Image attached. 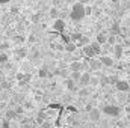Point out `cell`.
Returning a JSON list of instances; mask_svg holds the SVG:
<instances>
[{"label":"cell","mask_w":130,"mask_h":128,"mask_svg":"<svg viewBox=\"0 0 130 128\" xmlns=\"http://www.w3.org/2000/svg\"><path fill=\"white\" fill-rule=\"evenodd\" d=\"M112 51H113V59L120 60V59L124 56V51H126V48H124V45H123V44H117V45L112 48Z\"/></svg>","instance_id":"3957f363"},{"label":"cell","mask_w":130,"mask_h":128,"mask_svg":"<svg viewBox=\"0 0 130 128\" xmlns=\"http://www.w3.org/2000/svg\"><path fill=\"white\" fill-rule=\"evenodd\" d=\"M2 122H3V121H0V125H2Z\"/></svg>","instance_id":"ee69618b"},{"label":"cell","mask_w":130,"mask_h":128,"mask_svg":"<svg viewBox=\"0 0 130 128\" xmlns=\"http://www.w3.org/2000/svg\"><path fill=\"white\" fill-rule=\"evenodd\" d=\"M9 47H11V42H8V41H5V42L0 44V50H2V51H6Z\"/></svg>","instance_id":"d4e9b609"},{"label":"cell","mask_w":130,"mask_h":128,"mask_svg":"<svg viewBox=\"0 0 130 128\" xmlns=\"http://www.w3.org/2000/svg\"><path fill=\"white\" fill-rule=\"evenodd\" d=\"M38 75H39V78H45V77H50V72H48L47 68H41L38 71Z\"/></svg>","instance_id":"ffe728a7"},{"label":"cell","mask_w":130,"mask_h":128,"mask_svg":"<svg viewBox=\"0 0 130 128\" xmlns=\"http://www.w3.org/2000/svg\"><path fill=\"white\" fill-rule=\"evenodd\" d=\"M88 113H89V121H92V122H98L101 119V112L98 109H94L92 107V110L88 112Z\"/></svg>","instance_id":"30bf717a"},{"label":"cell","mask_w":130,"mask_h":128,"mask_svg":"<svg viewBox=\"0 0 130 128\" xmlns=\"http://www.w3.org/2000/svg\"><path fill=\"white\" fill-rule=\"evenodd\" d=\"M117 91L118 92H124V94H129V91H130V84L126 81V80H120L118 83H117Z\"/></svg>","instance_id":"8992f818"},{"label":"cell","mask_w":130,"mask_h":128,"mask_svg":"<svg viewBox=\"0 0 130 128\" xmlns=\"http://www.w3.org/2000/svg\"><path fill=\"white\" fill-rule=\"evenodd\" d=\"M24 107H29V109H32V107H33V102H29V101H26V102H24Z\"/></svg>","instance_id":"8d00e7d4"},{"label":"cell","mask_w":130,"mask_h":128,"mask_svg":"<svg viewBox=\"0 0 130 128\" xmlns=\"http://www.w3.org/2000/svg\"><path fill=\"white\" fill-rule=\"evenodd\" d=\"M123 45H124V48H126V50H127V48H130V39H129V38H126V39H124Z\"/></svg>","instance_id":"1f68e13d"},{"label":"cell","mask_w":130,"mask_h":128,"mask_svg":"<svg viewBox=\"0 0 130 128\" xmlns=\"http://www.w3.org/2000/svg\"><path fill=\"white\" fill-rule=\"evenodd\" d=\"M127 105H130V94L127 95Z\"/></svg>","instance_id":"b9f144b4"},{"label":"cell","mask_w":130,"mask_h":128,"mask_svg":"<svg viewBox=\"0 0 130 128\" xmlns=\"http://www.w3.org/2000/svg\"><path fill=\"white\" fill-rule=\"evenodd\" d=\"M100 84H101V78L92 75V77H91V86H100Z\"/></svg>","instance_id":"cb8c5ba5"},{"label":"cell","mask_w":130,"mask_h":128,"mask_svg":"<svg viewBox=\"0 0 130 128\" xmlns=\"http://www.w3.org/2000/svg\"><path fill=\"white\" fill-rule=\"evenodd\" d=\"M17 118H18V115H17L15 109H8V110L5 112V119L12 121V119H17Z\"/></svg>","instance_id":"5bb4252c"},{"label":"cell","mask_w":130,"mask_h":128,"mask_svg":"<svg viewBox=\"0 0 130 128\" xmlns=\"http://www.w3.org/2000/svg\"><path fill=\"white\" fill-rule=\"evenodd\" d=\"M126 112H127V113H130V105H127V107H126Z\"/></svg>","instance_id":"7bdbcfd3"},{"label":"cell","mask_w":130,"mask_h":128,"mask_svg":"<svg viewBox=\"0 0 130 128\" xmlns=\"http://www.w3.org/2000/svg\"><path fill=\"white\" fill-rule=\"evenodd\" d=\"M91 47H92V50H94L95 56H97V54H100V53H101V50H103V48H101V45H100L98 42H91Z\"/></svg>","instance_id":"44dd1931"},{"label":"cell","mask_w":130,"mask_h":128,"mask_svg":"<svg viewBox=\"0 0 130 128\" xmlns=\"http://www.w3.org/2000/svg\"><path fill=\"white\" fill-rule=\"evenodd\" d=\"M23 41H24V38H21V36H14V42H15V44H17V42L21 44Z\"/></svg>","instance_id":"4dcf8cb0"},{"label":"cell","mask_w":130,"mask_h":128,"mask_svg":"<svg viewBox=\"0 0 130 128\" xmlns=\"http://www.w3.org/2000/svg\"><path fill=\"white\" fill-rule=\"evenodd\" d=\"M15 112H17V115H18V116H20V115H23V113H24L23 105H17V107H15Z\"/></svg>","instance_id":"f546056e"},{"label":"cell","mask_w":130,"mask_h":128,"mask_svg":"<svg viewBox=\"0 0 130 128\" xmlns=\"http://www.w3.org/2000/svg\"><path fill=\"white\" fill-rule=\"evenodd\" d=\"M88 62H89V68H91V71H94V72H98L100 69H101V62H100V59H88Z\"/></svg>","instance_id":"52a82bcc"},{"label":"cell","mask_w":130,"mask_h":128,"mask_svg":"<svg viewBox=\"0 0 130 128\" xmlns=\"http://www.w3.org/2000/svg\"><path fill=\"white\" fill-rule=\"evenodd\" d=\"M118 42H117V36H113V35H109V39H107V45H110L112 48L117 45Z\"/></svg>","instance_id":"7402d4cb"},{"label":"cell","mask_w":130,"mask_h":128,"mask_svg":"<svg viewBox=\"0 0 130 128\" xmlns=\"http://www.w3.org/2000/svg\"><path fill=\"white\" fill-rule=\"evenodd\" d=\"M76 48H77V44H74V42H70V44L65 45V51L67 53H74Z\"/></svg>","instance_id":"d6986e66"},{"label":"cell","mask_w":130,"mask_h":128,"mask_svg":"<svg viewBox=\"0 0 130 128\" xmlns=\"http://www.w3.org/2000/svg\"><path fill=\"white\" fill-rule=\"evenodd\" d=\"M36 57H39V51H36V50H33V51H32V54L29 56V59H30V60H35Z\"/></svg>","instance_id":"f1b7e54d"},{"label":"cell","mask_w":130,"mask_h":128,"mask_svg":"<svg viewBox=\"0 0 130 128\" xmlns=\"http://www.w3.org/2000/svg\"><path fill=\"white\" fill-rule=\"evenodd\" d=\"M129 75H130V69H129Z\"/></svg>","instance_id":"f6af8a7d"},{"label":"cell","mask_w":130,"mask_h":128,"mask_svg":"<svg viewBox=\"0 0 130 128\" xmlns=\"http://www.w3.org/2000/svg\"><path fill=\"white\" fill-rule=\"evenodd\" d=\"M2 128H9V121H8V119H3V122H2Z\"/></svg>","instance_id":"d6a6232c"},{"label":"cell","mask_w":130,"mask_h":128,"mask_svg":"<svg viewBox=\"0 0 130 128\" xmlns=\"http://www.w3.org/2000/svg\"><path fill=\"white\" fill-rule=\"evenodd\" d=\"M58 14H59V11H58L56 8H52V9H50V17H55V18L58 20Z\"/></svg>","instance_id":"83f0119b"},{"label":"cell","mask_w":130,"mask_h":128,"mask_svg":"<svg viewBox=\"0 0 130 128\" xmlns=\"http://www.w3.org/2000/svg\"><path fill=\"white\" fill-rule=\"evenodd\" d=\"M21 69L24 71V74H29V71H30V63H29V60H26V62L21 63ZM23 71H21V72H23Z\"/></svg>","instance_id":"603a6c76"},{"label":"cell","mask_w":130,"mask_h":128,"mask_svg":"<svg viewBox=\"0 0 130 128\" xmlns=\"http://www.w3.org/2000/svg\"><path fill=\"white\" fill-rule=\"evenodd\" d=\"M11 12H12V14H17V12H18V8H17V6H12V8H11Z\"/></svg>","instance_id":"74e56055"},{"label":"cell","mask_w":130,"mask_h":128,"mask_svg":"<svg viewBox=\"0 0 130 128\" xmlns=\"http://www.w3.org/2000/svg\"><path fill=\"white\" fill-rule=\"evenodd\" d=\"M53 30H56V32H59V33H62L65 30V21L62 18L55 20V23H53Z\"/></svg>","instance_id":"9c48e42d"},{"label":"cell","mask_w":130,"mask_h":128,"mask_svg":"<svg viewBox=\"0 0 130 128\" xmlns=\"http://www.w3.org/2000/svg\"><path fill=\"white\" fill-rule=\"evenodd\" d=\"M76 84H77V83H74L70 77L65 78V88H67L70 92H76V91H77V86H76Z\"/></svg>","instance_id":"4fadbf2b"},{"label":"cell","mask_w":130,"mask_h":128,"mask_svg":"<svg viewBox=\"0 0 130 128\" xmlns=\"http://www.w3.org/2000/svg\"><path fill=\"white\" fill-rule=\"evenodd\" d=\"M110 35H113V36H121V27H120L118 23H113V24H112V27H110Z\"/></svg>","instance_id":"2e32d148"},{"label":"cell","mask_w":130,"mask_h":128,"mask_svg":"<svg viewBox=\"0 0 130 128\" xmlns=\"http://www.w3.org/2000/svg\"><path fill=\"white\" fill-rule=\"evenodd\" d=\"M100 127H103V128H107V127H109V124H107V121H101V122H100Z\"/></svg>","instance_id":"e575fe53"},{"label":"cell","mask_w":130,"mask_h":128,"mask_svg":"<svg viewBox=\"0 0 130 128\" xmlns=\"http://www.w3.org/2000/svg\"><path fill=\"white\" fill-rule=\"evenodd\" d=\"M82 74H83V72H71V74H70V78H71L74 83L79 84V83H80V78H82Z\"/></svg>","instance_id":"e0dca14e"},{"label":"cell","mask_w":130,"mask_h":128,"mask_svg":"<svg viewBox=\"0 0 130 128\" xmlns=\"http://www.w3.org/2000/svg\"><path fill=\"white\" fill-rule=\"evenodd\" d=\"M71 72H83V62L82 60H73L70 63Z\"/></svg>","instance_id":"5b68a950"},{"label":"cell","mask_w":130,"mask_h":128,"mask_svg":"<svg viewBox=\"0 0 130 128\" xmlns=\"http://www.w3.org/2000/svg\"><path fill=\"white\" fill-rule=\"evenodd\" d=\"M27 41H29V42H35V41H36V38H35V35H30V36L27 38Z\"/></svg>","instance_id":"d590c367"},{"label":"cell","mask_w":130,"mask_h":128,"mask_svg":"<svg viewBox=\"0 0 130 128\" xmlns=\"http://www.w3.org/2000/svg\"><path fill=\"white\" fill-rule=\"evenodd\" d=\"M118 81H120V80L117 78V75H109V84H115V86H117Z\"/></svg>","instance_id":"4316f807"},{"label":"cell","mask_w":130,"mask_h":128,"mask_svg":"<svg viewBox=\"0 0 130 128\" xmlns=\"http://www.w3.org/2000/svg\"><path fill=\"white\" fill-rule=\"evenodd\" d=\"M6 63H8V54L2 53L0 54V65H6Z\"/></svg>","instance_id":"484cf974"},{"label":"cell","mask_w":130,"mask_h":128,"mask_svg":"<svg viewBox=\"0 0 130 128\" xmlns=\"http://www.w3.org/2000/svg\"><path fill=\"white\" fill-rule=\"evenodd\" d=\"M91 77H92L91 72H83V74H82V78H80V83H79L80 89H82V88H88V86L91 84Z\"/></svg>","instance_id":"277c9868"},{"label":"cell","mask_w":130,"mask_h":128,"mask_svg":"<svg viewBox=\"0 0 130 128\" xmlns=\"http://www.w3.org/2000/svg\"><path fill=\"white\" fill-rule=\"evenodd\" d=\"M85 15H86V6H83L80 2H77V3H74V5L71 6L70 18H71L73 21H80V20H83Z\"/></svg>","instance_id":"6da1fadb"},{"label":"cell","mask_w":130,"mask_h":128,"mask_svg":"<svg viewBox=\"0 0 130 128\" xmlns=\"http://www.w3.org/2000/svg\"><path fill=\"white\" fill-rule=\"evenodd\" d=\"M82 53H83L85 59H94V57H95V53H94V50H92L91 44H89V45H86V47H83V48H82Z\"/></svg>","instance_id":"ba28073f"},{"label":"cell","mask_w":130,"mask_h":128,"mask_svg":"<svg viewBox=\"0 0 130 128\" xmlns=\"http://www.w3.org/2000/svg\"><path fill=\"white\" fill-rule=\"evenodd\" d=\"M92 12V6H86V15H89Z\"/></svg>","instance_id":"f35d334b"},{"label":"cell","mask_w":130,"mask_h":128,"mask_svg":"<svg viewBox=\"0 0 130 128\" xmlns=\"http://www.w3.org/2000/svg\"><path fill=\"white\" fill-rule=\"evenodd\" d=\"M77 95L80 96V98H85V96H89V95H91V89H89V88H82V89H79V92H77Z\"/></svg>","instance_id":"ac0fdd59"},{"label":"cell","mask_w":130,"mask_h":128,"mask_svg":"<svg viewBox=\"0 0 130 128\" xmlns=\"http://www.w3.org/2000/svg\"><path fill=\"white\" fill-rule=\"evenodd\" d=\"M53 5H55V6H59V5H61V2H58V0H55V2H53Z\"/></svg>","instance_id":"60d3db41"},{"label":"cell","mask_w":130,"mask_h":128,"mask_svg":"<svg viewBox=\"0 0 130 128\" xmlns=\"http://www.w3.org/2000/svg\"><path fill=\"white\" fill-rule=\"evenodd\" d=\"M107 39H109V36H107L104 32H98V33H97V39H95V42H98L100 45H104V44H107Z\"/></svg>","instance_id":"7c38bea8"},{"label":"cell","mask_w":130,"mask_h":128,"mask_svg":"<svg viewBox=\"0 0 130 128\" xmlns=\"http://www.w3.org/2000/svg\"><path fill=\"white\" fill-rule=\"evenodd\" d=\"M124 56H126V57H130V48H127V50L124 51Z\"/></svg>","instance_id":"ab89813d"},{"label":"cell","mask_w":130,"mask_h":128,"mask_svg":"<svg viewBox=\"0 0 130 128\" xmlns=\"http://www.w3.org/2000/svg\"><path fill=\"white\" fill-rule=\"evenodd\" d=\"M41 128H50V122H48V121L42 122V124H41Z\"/></svg>","instance_id":"836d02e7"},{"label":"cell","mask_w":130,"mask_h":128,"mask_svg":"<svg viewBox=\"0 0 130 128\" xmlns=\"http://www.w3.org/2000/svg\"><path fill=\"white\" fill-rule=\"evenodd\" d=\"M100 62H101L103 66H107V68L113 66V63H115L113 57H110V56H101V57H100Z\"/></svg>","instance_id":"8fae6325"},{"label":"cell","mask_w":130,"mask_h":128,"mask_svg":"<svg viewBox=\"0 0 130 128\" xmlns=\"http://www.w3.org/2000/svg\"><path fill=\"white\" fill-rule=\"evenodd\" d=\"M27 56V50L24 47H18L15 50V59H21V57H26Z\"/></svg>","instance_id":"9a60e30c"},{"label":"cell","mask_w":130,"mask_h":128,"mask_svg":"<svg viewBox=\"0 0 130 128\" xmlns=\"http://www.w3.org/2000/svg\"><path fill=\"white\" fill-rule=\"evenodd\" d=\"M103 113H106L107 116H120V113H121V109L118 107V105H104L103 107Z\"/></svg>","instance_id":"7a4b0ae2"}]
</instances>
